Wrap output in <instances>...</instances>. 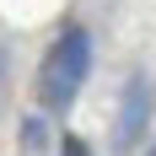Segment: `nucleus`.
Returning a JSON list of instances; mask_svg holds the SVG:
<instances>
[{
  "mask_svg": "<svg viewBox=\"0 0 156 156\" xmlns=\"http://www.w3.org/2000/svg\"><path fill=\"white\" fill-rule=\"evenodd\" d=\"M86 76H92V32L86 27H65L48 43L43 65H38V97H43V108L65 113L76 102V92H81Z\"/></svg>",
  "mask_w": 156,
  "mask_h": 156,
  "instance_id": "nucleus-1",
  "label": "nucleus"
},
{
  "mask_svg": "<svg viewBox=\"0 0 156 156\" xmlns=\"http://www.w3.org/2000/svg\"><path fill=\"white\" fill-rule=\"evenodd\" d=\"M145 124H151V81H145V76H129V81H124V97H119V129H113V145L129 151V145L145 135Z\"/></svg>",
  "mask_w": 156,
  "mask_h": 156,
  "instance_id": "nucleus-2",
  "label": "nucleus"
},
{
  "mask_svg": "<svg viewBox=\"0 0 156 156\" xmlns=\"http://www.w3.org/2000/svg\"><path fill=\"white\" fill-rule=\"evenodd\" d=\"M59 156H92V145L76 140V135H65V140H59Z\"/></svg>",
  "mask_w": 156,
  "mask_h": 156,
  "instance_id": "nucleus-3",
  "label": "nucleus"
},
{
  "mask_svg": "<svg viewBox=\"0 0 156 156\" xmlns=\"http://www.w3.org/2000/svg\"><path fill=\"white\" fill-rule=\"evenodd\" d=\"M151 156H156V145H151Z\"/></svg>",
  "mask_w": 156,
  "mask_h": 156,
  "instance_id": "nucleus-4",
  "label": "nucleus"
}]
</instances>
